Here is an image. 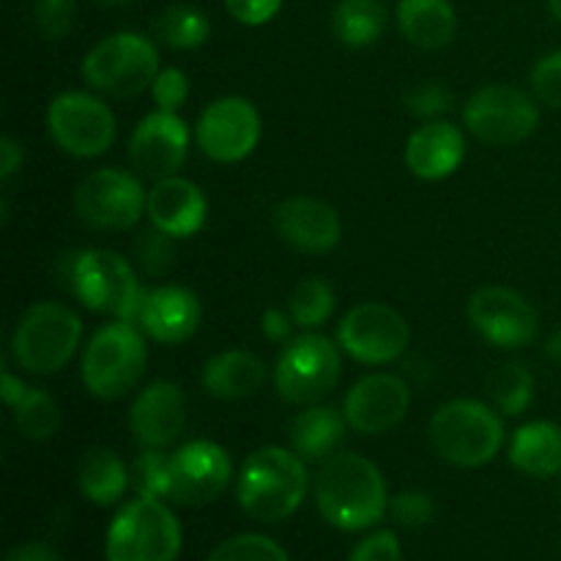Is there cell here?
<instances>
[{"instance_id": "obj_44", "label": "cell", "mask_w": 561, "mask_h": 561, "mask_svg": "<svg viewBox=\"0 0 561 561\" xmlns=\"http://www.w3.org/2000/svg\"><path fill=\"white\" fill-rule=\"evenodd\" d=\"M3 561H64V557H60L58 548H53L49 542L27 540L11 548Z\"/></svg>"}, {"instance_id": "obj_11", "label": "cell", "mask_w": 561, "mask_h": 561, "mask_svg": "<svg viewBox=\"0 0 561 561\" xmlns=\"http://www.w3.org/2000/svg\"><path fill=\"white\" fill-rule=\"evenodd\" d=\"M146 203L140 181L118 168L93 170L75 190V214L93 230H129L142 217Z\"/></svg>"}, {"instance_id": "obj_28", "label": "cell", "mask_w": 561, "mask_h": 561, "mask_svg": "<svg viewBox=\"0 0 561 561\" xmlns=\"http://www.w3.org/2000/svg\"><path fill=\"white\" fill-rule=\"evenodd\" d=\"M77 482H80V491L88 502L99 504V507H110V504L124 499L126 488L131 485V477L124 460L113 449L93 447L82 455Z\"/></svg>"}, {"instance_id": "obj_8", "label": "cell", "mask_w": 561, "mask_h": 561, "mask_svg": "<svg viewBox=\"0 0 561 561\" xmlns=\"http://www.w3.org/2000/svg\"><path fill=\"white\" fill-rule=\"evenodd\" d=\"M157 75V47L140 33H113L82 60V77L88 85L113 99L137 96L153 85Z\"/></svg>"}, {"instance_id": "obj_20", "label": "cell", "mask_w": 561, "mask_h": 561, "mask_svg": "<svg viewBox=\"0 0 561 561\" xmlns=\"http://www.w3.org/2000/svg\"><path fill=\"white\" fill-rule=\"evenodd\" d=\"M274 228L283 236L285 244L307 255H327L340 244V236H343L337 211L329 203L305 195L279 203L274 211Z\"/></svg>"}, {"instance_id": "obj_46", "label": "cell", "mask_w": 561, "mask_h": 561, "mask_svg": "<svg viewBox=\"0 0 561 561\" xmlns=\"http://www.w3.org/2000/svg\"><path fill=\"white\" fill-rule=\"evenodd\" d=\"M20 164H22V146L11 140V137H3V140H0V175H3V179H11Z\"/></svg>"}, {"instance_id": "obj_31", "label": "cell", "mask_w": 561, "mask_h": 561, "mask_svg": "<svg viewBox=\"0 0 561 561\" xmlns=\"http://www.w3.org/2000/svg\"><path fill=\"white\" fill-rule=\"evenodd\" d=\"M488 394L502 414L518 416L529 409L535 398V376L520 362H510L488 376Z\"/></svg>"}, {"instance_id": "obj_17", "label": "cell", "mask_w": 561, "mask_h": 561, "mask_svg": "<svg viewBox=\"0 0 561 561\" xmlns=\"http://www.w3.org/2000/svg\"><path fill=\"white\" fill-rule=\"evenodd\" d=\"M411 405L409 383L392 373H373L345 394V420L362 436H378L403 422Z\"/></svg>"}, {"instance_id": "obj_35", "label": "cell", "mask_w": 561, "mask_h": 561, "mask_svg": "<svg viewBox=\"0 0 561 561\" xmlns=\"http://www.w3.org/2000/svg\"><path fill=\"white\" fill-rule=\"evenodd\" d=\"M206 561H290L285 548L263 535H236L219 542Z\"/></svg>"}, {"instance_id": "obj_27", "label": "cell", "mask_w": 561, "mask_h": 561, "mask_svg": "<svg viewBox=\"0 0 561 561\" xmlns=\"http://www.w3.org/2000/svg\"><path fill=\"white\" fill-rule=\"evenodd\" d=\"M345 420L337 409L307 405L290 422V447L305 460H323L340 447L345 438Z\"/></svg>"}, {"instance_id": "obj_7", "label": "cell", "mask_w": 561, "mask_h": 561, "mask_svg": "<svg viewBox=\"0 0 561 561\" xmlns=\"http://www.w3.org/2000/svg\"><path fill=\"white\" fill-rule=\"evenodd\" d=\"M82 337V323L66 305L38 301L16 323L11 334V354L22 370L49 376L66 367Z\"/></svg>"}, {"instance_id": "obj_47", "label": "cell", "mask_w": 561, "mask_h": 561, "mask_svg": "<svg viewBox=\"0 0 561 561\" xmlns=\"http://www.w3.org/2000/svg\"><path fill=\"white\" fill-rule=\"evenodd\" d=\"M27 389H31V387H25V383H22V378L11 376L9 370L3 373V381H0V394H3L5 405H11V409H14V405L20 403L22 398H25Z\"/></svg>"}, {"instance_id": "obj_38", "label": "cell", "mask_w": 561, "mask_h": 561, "mask_svg": "<svg viewBox=\"0 0 561 561\" xmlns=\"http://www.w3.org/2000/svg\"><path fill=\"white\" fill-rule=\"evenodd\" d=\"M75 20V0H36L33 3V25H36L38 36L47 38V42H60L64 36H69Z\"/></svg>"}, {"instance_id": "obj_32", "label": "cell", "mask_w": 561, "mask_h": 561, "mask_svg": "<svg viewBox=\"0 0 561 561\" xmlns=\"http://www.w3.org/2000/svg\"><path fill=\"white\" fill-rule=\"evenodd\" d=\"M16 431L31 442H47L60 427V409L44 389H27L25 398L14 405Z\"/></svg>"}, {"instance_id": "obj_5", "label": "cell", "mask_w": 561, "mask_h": 561, "mask_svg": "<svg viewBox=\"0 0 561 561\" xmlns=\"http://www.w3.org/2000/svg\"><path fill=\"white\" fill-rule=\"evenodd\" d=\"M181 524L162 499L137 496L113 518L104 540L107 561H175Z\"/></svg>"}, {"instance_id": "obj_25", "label": "cell", "mask_w": 561, "mask_h": 561, "mask_svg": "<svg viewBox=\"0 0 561 561\" xmlns=\"http://www.w3.org/2000/svg\"><path fill=\"white\" fill-rule=\"evenodd\" d=\"M400 33L420 49L447 47L458 31V16L449 0H400Z\"/></svg>"}, {"instance_id": "obj_2", "label": "cell", "mask_w": 561, "mask_h": 561, "mask_svg": "<svg viewBox=\"0 0 561 561\" xmlns=\"http://www.w3.org/2000/svg\"><path fill=\"white\" fill-rule=\"evenodd\" d=\"M305 458L283 447H263L244 460L236 485L241 510L261 524H279L307 496Z\"/></svg>"}, {"instance_id": "obj_40", "label": "cell", "mask_w": 561, "mask_h": 561, "mask_svg": "<svg viewBox=\"0 0 561 561\" xmlns=\"http://www.w3.org/2000/svg\"><path fill=\"white\" fill-rule=\"evenodd\" d=\"M531 91L542 104L561 110V49L537 60L531 71Z\"/></svg>"}, {"instance_id": "obj_18", "label": "cell", "mask_w": 561, "mask_h": 561, "mask_svg": "<svg viewBox=\"0 0 561 561\" xmlns=\"http://www.w3.org/2000/svg\"><path fill=\"white\" fill-rule=\"evenodd\" d=\"M190 151V129L184 121L168 110L146 115L129 137L131 168L148 179H170L179 173Z\"/></svg>"}, {"instance_id": "obj_50", "label": "cell", "mask_w": 561, "mask_h": 561, "mask_svg": "<svg viewBox=\"0 0 561 561\" xmlns=\"http://www.w3.org/2000/svg\"><path fill=\"white\" fill-rule=\"evenodd\" d=\"M93 3H99V5H126V3H131V0H93Z\"/></svg>"}, {"instance_id": "obj_36", "label": "cell", "mask_w": 561, "mask_h": 561, "mask_svg": "<svg viewBox=\"0 0 561 561\" xmlns=\"http://www.w3.org/2000/svg\"><path fill=\"white\" fill-rule=\"evenodd\" d=\"M129 477L137 496L162 499L164 502L170 485V455L162 453V449H146V453L131 463Z\"/></svg>"}, {"instance_id": "obj_14", "label": "cell", "mask_w": 561, "mask_h": 561, "mask_svg": "<svg viewBox=\"0 0 561 561\" xmlns=\"http://www.w3.org/2000/svg\"><path fill=\"white\" fill-rule=\"evenodd\" d=\"M233 477L230 455L214 442H190L170 455L168 502L203 507L219 499Z\"/></svg>"}, {"instance_id": "obj_13", "label": "cell", "mask_w": 561, "mask_h": 561, "mask_svg": "<svg viewBox=\"0 0 561 561\" xmlns=\"http://www.w3.org/2000/svg\"><path fill=\"white\" fill-rule=\"evenodd\" d=\"M337 340L362 365H389L409 348L411 329L394 307L365 301L340 321Z\"/></svg>"}, {"instance_id": "obj_1", "label": "cell", "mask_w": 561, "mask_h": 561, "mask_svg": "<svg viewBox=\"0 0 561 561\" xmlns=\"http://www.w3.org/2000/svg\"><path fill=\"white\" fill-rule=\"evenodd\" d=\"M316 504L323 520L343 531H362L387 515L389 496L373 460L354 453L332 455L316 477Z\"/></svg>"}, {"instance_id": "obj_49", "label": "cell", "mask_w": 561, "mask_h": 561, "mask_svg": "<svg viewBox=\"0 0 561 561\" xmlns=\"http://www.w3.org/2000/svg\"><path fill=\"white\" fill-rule=\"evenodd\" d=\"M548 5H551V14L561 22V0H548Z\"/></svg>"}, {"instance_id": "obj_43", "label": "cell", "mask_w": 561, "mask_h": 561, "mask_svg": "<svg viewBox=\"0 0 561 561\" xmlns=\"http://www.w3.org/2000/svg\"><path fill=\"white\" fill-rule=\"evenodd\" d=\"M230 16L241 25H263L283 9V0H225Z\"/></svg>"}, {"instance_id": "obj_3", "label": "cell", "mask_w": 561, "mask_h": 561, "mask_svg": "<svg viewBox=\"0 0 561 561\" xmlns=\"http://www.w3.org/2000/svg\"><path fill=\"white\" fill-rule=\"evenodd\" d=\"M64 285L88 310L113 316L115 321H137L146 296L126 257L110 250H82L66 257Z\"/></svg>"}, {"instance_id": "obj_15", "label": "cell", "mask_w": 561, "mask_h": 561, "mask_svg": "<svg viewBox=\"0 0 561 561\" xmlns=\"http://www.w3.org/2000/svg\"><path fill=\"white\" fill-rule=\"evenodd\" d=\"M261 140V115L241 96H225L208 104L197 121V146L208 159L222 164L241 162Z\"/></svg>"}, {"instance_id": "obj_41", "label": "cell", "mask_w": 561, "mask_h": 561, "mask_svg": "<svg viewBox=\"0 0 561 561\" xmlns=\"http://www.w3.org/2000/svg\"><path fill=\"white\" fill-rule=\"evenodd\" d=\"M153 102L159 104V110H168V113H175L181 104L190 96V80L181 69H164L159 71L157 80L151 85Z\"/></svg>"}, {"instance_id": "obj_16", "label": "cell", "mask_w": 561, "mask_h": 561, "mask_svg": "<svg viewBox=\"0 0 561 561\" xmlns=\"http://www.w3.org/2000/svg\"><path fill=\"white\" fill-rule=\"evenodd\" d=\"M469 321L488 343L499 348H520L537 337V310L518 290L488 285L471 294Z\"/></svg>"}, {"instance_id": "obj_21", "label": "cell", "mask_w": 561, "mask_h": 561, "mask_svg": "<svg viewBox=\"0 0 561 561\" xmlns=\"http://www.w3.org/2000/svg\"><path fill=\"white\" fill-rule=\"evenodd\" d=\"M146 214L153 228L175 239H186L206 225L208 203L195 181L170 175V179H159L148 192Z\"/></svg>"}, {"instance_id": "obj_23", "label": "cell", "mask_w": 561, "mask_h": 561, "mask_svg": "<svg viewBox=\"0 0 561 561\" xmlns=\"http://www.w3.org/2000/svg\"><path fill=\"white\" fill-rule=\"evenodd\" d=\"M463 157V131L449 121H427L405 142V164L416 179L425 181H442L453 175Z\"/></svg>"}, {"instance_id": "obj_30", "label": "cell", "mask_w": 561, "mask_h": 561, "mask_svg": "<svg viewBox=\"0 0 561 561\" xmlns=\"http://www.w3.org/2000/svg\"><path fill=\"white\" fill-rule=\"evenodd\" d=\"M153 36L170 49H197L211 36V22L201 9L186 3L168 5L151 22Z\"/></svg>"}, {"instance_id": "obj_48", "label": "cell", "mask_w": 561, "mask_h": 561, "mask_svg": "<svg viewBox=\"0 0 561 561\" xmlns=\"http://www.w3.org/2000/svg\"><path fill=\"white\" fill-rule=\"evenodd\" d=\"M546 354L551 356L553 362H559V365H561V332L551 334V337H548V343H546Z\"/></svg>"}, {"instance_id": "obj_26", "label": "cell", "mask_w": 561, "mask_h": 561, "mask_svg": "<svg viewBox=\"0 0 561 561\" xmlns=\"http://www.w3.org/2000/svg\"><path fill=\"white\" fill-rule=\"evenodd\" d=\"M510 463L540 480L561 474V427L546 420L518 427L510 444Z\"/></svg>"}, {"instance_id": "obj_22", "label": "cell", "mask_w": 561, "mask_h": 561, "mask_svg": "<svg viewBox=\"0 0 561 561\" xmlns=\"http://www.w3.org/2000/svg\"><path fill=\"white\" fill-rule=\"evenodd\" d=\"M137 323L157 343H184L201 327V301L192 290L179 288V285H162L142 296Z\"/></svg>"}, {"instance_id": "obj_42", "label": "cell", "mask_w": 561, "mask_h": 561, "mask_svg": "<svg viewBox=\"0 0 561 561\" xmlns=\"http://www.w3.org/2000/svg\"><path fill=\"white\" fill-rule=\"evenodd\" d=\"M348 561H403L400 540L394 531H373L356 542Z\"/></svg>"}, {"instance_id": "obj_9", "label": "cell", "mask_w": 561, "mask_h": 561, "mask_svg": "<svg viewBox=\"0 0 561 561\" xmlns=\"http://www.w3.org/2000/svg\"><path fill=\"white\" fill-rule=\"evenodd\" d=\"M337 345L323 334H301L290 340L274 367L279 398L294 405H312L327 398L340 381Z\"/></svg>"}, {"instance_id": "obj_34", "label": "cell", "mask_w": 561, "mask_h": 561, "mask_svg": "<svg viewBox=\"0 0 561 561\" xmlns=\"http://www.w3.org/2000/svg\"><path fill=\"white\" fill-rule=\"evenodd\" d=\"M175 236L164 233L159 228H148L137 233L131 244L135 263L148 274V277H168L179 263V250H175Z\"/></svg>"}, {"instance_id": "obj_33", "label": "cell", "mask_w": 561, "mask_h": 561, "mask_svg": "<svg viewBox=\"0 0 561 561\" xmlns=\"http://www.w3.org/2000/svg\"><path fill=\"white\" fill-rule=\"evenodd\" d=\"M334 310V290L323 279L310 277L301 279L288 299V312L296 327L318 329L327 323V318Z\"/></svg>"}, {"instance_id": "obj_6", "label": "cell", "mask_w": 561, "mask_h": 561, "mask_svg": "<svg viewBox=\"0 0 561 561\" xmlns=\"http://www.w3.org/2000/svg\"><path fill=\"white\" fill-rule=\"evenodd\" d=\"M148 348L131 321L99 329L82 356V383L102 400H118L137 387L146 373Z\"/></svg>"}, {"instance_id": "obj_10", "label": "cell", "mask_w": 561, "mask_h": 561, "mask_svg": "<svg viewBox=\"0 0 561 561\" xmlns=\"http://www.w3.org/2000/svg\"><path fill=\"white\" fill-rule=\"evenodd\" d=\"M463 121L471 135L488 146H518L540 124V107L531 93L493 82L466 102Z\"/></svg>"}, {"instance_id": "obj_45", "label": "cell", "mask_w": 561, "mask_h": 561, "mask_svg": "<svg viewBox=\"0 0 561 561\" xmlns=\"http://www.w3.org/2000/svg\"><path fill=\"white\" fill-rule=\"evenodd\" d=\"M290 321H294L290 312L285 316L283 310H266L261 318V332L274 343H283V340L290 337Z\"/></svg>"}, {"instance_id": "obj_39", "label": "cell", "mask_w": 561, "mask_h": 561, "mask_svg": "<svg viewBox=\"0 0 561 561\" xmlns=\"http://www.w3.org/2000/svg\"><path fill=\"white\" fill-rule=\"evenodd\" d=\"M389 513L403 529H425L436 518V502L425 491H400L389 502Z\"/></svg>"}, {"instance_id": "obj_4", "label": "cell", "mask_w": 561, "mask_h": 561, "mask_svg": "<svg viewBox=\"0 0 561 561\" xmlns=\"http://www.w3.org/2000/svg\"><path fill=\"white\" fill-rule=\"evenodd\" d=\"M431 447L447 463L477 469L491 463L504 444V425L493 409L477 400H453L433 414Z\"/></svg>"}, {"instance_id": "obj_12", "label": "cell", "mask_w": 561, "mask_h": 561, "mask_svg": "<svg viewBox=\"0 0 561 561\" xmlns=\"http://www.w3.org/2000/svg\"><path fill=\"white\" fill-rule=\"evenodd\" d=\"M49 135L77 159L102 157L115 140V118L102 99L82 91L60 93L47 110Z\"/></svg>"}, {"instance_id": "obj_24", "label": "cell", "mask_w": 561, "mask_h": 561, "mask_svg": "<svg viewBox=\"0 0 561 561\" xmlns=\"http://www.w3.org/2000/svg\"><path fill=\"white\" fill-rule=\"evenodd\" d=\"M203 389L217 400H247L266 383V365L250 351H222L203 367Z\"/></svg>"}, {"instance_id": "obj_37", "label": "cell", "mask_w": 561, "mask_h": 561, "mask_svg": "<svg viewBox=\"0 0 561 561\" xmlns=\"http://www.w3.org/2000/svg\"><path fill=\"white\" fill-rule=\"evenodd\" d=\"M403 104L414 118L438 121V115L453 110V93H449V88L444 82L422 80L405 91Z\"/></svg>"}, {"instance_id": "obj_29", "label": "cell", "mask_w": 561, "mask_h": 561, "mask_svg": "<svg viewBox=\"0 0 561 561\" xmlns=\"http://www.w3.org/2000/svg\"><path fill=\"white\" fill-rule=\"evenodd\" d=\"M332 31L345 47H370L387 31V5L383 0H340Z\"/></svg>"}, {"instance_id": "obj_19", "label": "cell", "mask_w": 561, "mask_h": 561, "mask_svg": "<svg viewBox=\"0 0 561 561\" xmlns=\"http://www.w3.org/2000/svg\"><path fill=\"white\" fill-rule=\"evenodd\" d=\"M129 427L146 449H168L179 442L186 427V398L179 383H148L131 403Z\"/></svg>"}]
</instances>
